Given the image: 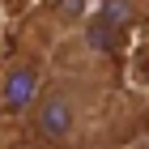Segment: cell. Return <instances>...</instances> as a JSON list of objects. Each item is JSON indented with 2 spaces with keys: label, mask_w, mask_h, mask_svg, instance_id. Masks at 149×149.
Returning <instances> with one entry per match:
<instances>
[{
  "label": "cell",
  "mask_w": 149,
  "mask_h": 149,
  "mask_svg": "<svg viewBox=\"0 0 149 149\" xmlns=\"http://www.w3.org/2000/svg\"><path fill=\"white\" fill-rule=\"evenodd\" d=\"M34 136L51 149H81L90 136V98L77 81H47L38 107L30 111Z\"/></svg>",
  "instance_id": "6da1fadb"
},
{
  "label": "cell",
  "mask_w": 149,
  "mask_h": 149,
  "mask_svg": "<svg viewBox=\"0 0 149 149\" xmlns=\"http://www.w3.org/2000/svg\"><path fill=\"white\" fill-rule=\"evenodd\" d=\"M43 90H47V77L38 68V60H30V56L9 60L4 72H0V111L30 115L38 107V98H43Z\"/></svg>",
  "instance_id": "7a4b0ae2"
},
{
  "label": "cell",
  "mask_w": 149,
  "mask_h": 149,
  "mask_svg": "<svg viewBox=\"0 0 149 149\" xmlns=\"http://www.w3.org/2000/svg\"><path fill=\"white\" fill-rule=\"evenodd\" d=\"M145 4L149 0H98V17H102V22H111L115 30H119V34H124L128 26H136L141 17H145Z\"/></svg>",
  "instance_id": "3957f363"
}]
</instances>
